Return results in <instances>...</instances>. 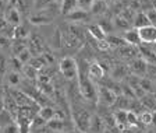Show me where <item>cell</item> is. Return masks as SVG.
<instances>
[{
  "label": "cell",
  "instance_id": "1f68e13d",
  "mask_svg": "<svg viewBox=\"0 0 156 133\" xmlns=\"http://www.w3.org/2000/svg\"><path fill=\"white\" fill-rule=\"evenodd\" d=\"M7 81L11 87H17L21 84V76L18 74V71H10L7 74Z\"/></svg>",
  "mask_w": 156,
  "mask_h": 133
},
{
  "label": "cell",
  "instance_id": "ffe728a7",
  "mask_svg": "<svg viewBox=\"0 0 156 133\" xmlns=\"http://www.w3.org/2000/svg\"><path fill=\"white\" fill-rule=\"evenodd\" d=\"M133 25H134V28H136V29L142 28V27H146V25H151L149 18H148L145 11H138V13H135L134 20H133Z\"/></svg>",
  "mask_w": 156,
  "mask_h": 133
},
{
  "label": "cell",
  "instance_id": "277c9868",
  "mask_svg": "<svg viewBox=\"0 0 156 133\" xmlns=\"http://www.w3.org/2000/svg\"><path fill=\"white\" fill-rule=\"evenodd\" d=\"M116 98H117V94L112 90V88L105 87V86H101V87L96 88V101L99 105L110 108L114 105Z\"/></svg>",
  "mask_w": 156,
  "mask_h": 133
},
{
  "label": "cell",
  "instance_id": "f546056e",
  "mask_svg": "<svg viewBox=\"0 0 156 133\" xmlns=\"http://www.w3.org/2000/svg\"><path fill=\"white\" fill-rule=\"evenodd\" d=\"M106 41L110 45V48H121V46L127 45V42L123 39V36H114V35H106Z\"/></svg>",
  "mask_w": 156,
  "mask_h": 133
},
{
  "label": "cell",
  "instance_id": "f1b7e54d",
  "mask_svg": "<svg viewBox=\"0 0 156 133\" xmlns=\"http://www.w3.org/2000/svg\"><path fill=\"white\" fill-rule=\"evenodd\" d=\"M23 73H24V76H25L28 80H36L38 78V76H39V71H38V69H35L34 66H31L29 63H27V65H24L23 66Z\"/></svg>",
  "mask_w": 156,
  "mask_h": 133
},
{
  "label": "cell",
  "instance_id": "d590c367",
  "mask_svg": "<svg viewBox=\"0 0 156 133\" xmlns=\"http://www.w3.org/2000/svg\"><path fill=\"white\" fill-rule=\"evenodd\" d=\"M25 42L27 41H21V39H14V42L11 44V49H13V52H14V55H18L23 49H25L27 48V45H25Z\"/></svg>",
  "mask_w": 156,
  "mask_h": 133
},
{
  "label": "cell",
  "instance_id": "ac0fdd59",
  "mask_svg": "<svg viewBox=\"0 0 156 133\" xmlns=\"http://www.w3.org/2000/svg\"><path fill=\"white\" fill-rule=\"evenodd\" d=\"M116 109H126V111H130L133 109V101H131L130 97H127L124 94H119L116 98V102L113 105Z\"/></svg>",
  "mask_w": 156,
  "mask_h": 133
},
{
  "label": "cell",
  "instance_id": "9c48e42d",
  "mask_svg": "<svg viewBox=\"0 0 156 133\" xmlns=\"http://www.w3.org/2000/svg\"><path fill=\"white\" fill-rule=\"evenodd\" d=\"M105 69L99 62H92L88 65V77L91 80H102L105 77Z\"/></svg>",
  "mask_w": 156,
  "mask_h": 133
},
{
  "label": "cell",
  "instance_id": "7402d4cb",
  "mask_svg": "<svg viewBox=\"0 0 156 133\" xmlns=\"http://www.w3.org/2000/svg\"><path fill=\"white\" fill-rule=\"evenodd\" d=\"M38 115H39L41 118H43L46 122H49V120H52V119H55V118H56V115H57V111H56L53 107H49V105H43V107L39 108Z\"/></svg>",
  "mask_w": 156,
  "mask_h": 133
},
{
  "label": "cell",
  "instance_id": "5b68a950",
  "mask_svg": "<svg viewBox=\"0 0 156 133\" xmlns=\"http://www.w3.org/2000/svg\"><path fill=\"white\" fill-rule=\"evenodd\" d=\"M10 93H11L13 98L16 100L18 108H21V107H36V105H38V102H36L32 97H29L25 91H23V90H10Z\"/></svg>",
  "mask_w": 156,
  "mask_h": 133
},
{
  "label": "cell",
  "instance_id": "7bdbcfd3",
  "mask_svg": "<svg viewBox=\"0 0 156 133\" xmlns=\"http://www.w3.org/2000/svg\"><path fill=\"white\" fill-rule=\"evenodd\" d=\"M56 133H74V129L73 130H62V132H56Z\"/></svg>",
  "mask_w": 156,
  "mask_h": 133
},
{
  "label": "cell",
  "instance_id": "d6986e66",
  "mask_svg": "<svg viewBox=\"0 0 156 133\" xmlns=\"http://www.w3.org/2000/svg\"><path fill=\"white\" fill-rule=\"evenodd\" d=\"M105 126H106V125H105L102 116H99V115H92L91 124H89V130H91L92 133H103Z\"/></svg>",
  "mask_w": 156,
  "mask_h": 133
},
{
  "label": "cell",
  "instance_id": "f35d334b",
  "mask_svg": "<svg viewBox=\"0 0 156 133\" xmlns=\"http://www.w3.org/2000/svg\"><path fill=\"white\" fill-rule=\"evenodd\" d=\"M2 133H21V132H20V127H18V125H17V122H13L11 125L3 127Z\"/></svg>",
  "mask_w": 156,
  "mask_h": 133
},
{
  "label": "cell",
  "instance_id": "5bb4252c",
  "mask_svg": "<svg viewBox=\"0 0 156 133\" xmlns=\"http://www.w3.org/2000/svg\"><path fill=\"white\" fill-rule=\"evenodd\" d=\"M123 39L126 41L128 45H134V46H138L141 44V39L140 35H138V29L136 28H128L124 31L123 34Z\"/></svg>",
  "mask_w": 156,
  "mask_h": 133
},
{
  "label": "cell",
  "instance_id": "e0dca14e",
  "mask_svg": "<svg viewBox=\"0 0 156 133\" xmlns=\"http://www.w3.org/2000/svg\"><path fill=\"white\" fill-rule=\"evenodd\" d=\"M29 51H31V53H32V56H38L41 55V53L43 52V42L42 39L39 38V36L36 35H32L31 38H29Z\"/></svg>",
  "mask_w": 156,
  "mask_h": 133
},
{
  "label": "cell",
  "instance_id": "30bf717a",
  "mask_svg": "<svg viewBox=\"0 0 156 133\" xmlns=\"http://www.w3.org/2000/svg\"><path fill=\"white\" fill-rule=\"evenodd\" d=\"M4 18H6V21L11 27H17L21 24V14H20V10L16 9V7H13V6H10L9 9H6Z\"/></svg>",
  "mask_w": 156,
  "mask_h": 133
},
{
  "label": "cell",
  "instance_id": "ba28073f",
  "mask_svg": "<svg viewBox=\"0 0 156 133\" xmlns=\"http://www.w3.org/2000/svg\"><path fill=\"white\" fill-rule=\"evenodd\" d=\"M138 52H140V56L148 65H156L155 48H152V46L148 45V44H140V45H138Z\"/></svg>",
  "mask_w": 156,
  "mask_h": 133
},
{
  "label": "cell",
  "instance_id": "4dcf8cb0",
  "mask_svg": "<svg viewBox=\"0 0 156 133\" xmlns=\"http://www.w3.org/2000/svg\"><path fill=\"white\" fill-rule=\"evenodd\" d=\"M127 120H128V126H130V129L138 127V122H140V119H138V114H136L135 111H133V109L127 111Z\"/></svg>",
  "mask_w": 156,
  "mask_h": 133
},
{
  "label": "cell",
  "instance_id": "60d3db41",
  "mask_svg": "<svg viewBox=\"0 0 156 133\" xmlns=\"http://www.w3.org/2000/svg\"><path fill=\"white\" fill-rule=\"evenodd\" d=\"M103 133H121V130L117 126H105Z\"/></svg>",
  "mask_w": 156,
  "mask_h": 133
},
{
  "label": "cell",
  "instance_id": "9a60e30c",
  "mask_svg": "<svg viewBox=\"0 0 156 133\" xmlns=\"http://www.w3.org/2000/svg\"><path fill=\"white\" fill-rule=\"evenodd\" d=\"M87 32L96 41H102L106 39V31L103 29V27L101 24H92V25L87 27Z\"/></svg>",
  "mask_w": 156,
  "mask_h": 133
},
{
  "label": "cell",
  "instance_id": "d4e9b609",
  "mask_svg": "<svg viewBox=\"0 0 156 133\" xmlns=\"http://www.w3.org/2000/svg\"><path fill=\"white\" fill-rule=\"evenodd\" d=\"M29 38V29L27 28L24 24L14 27V36L13 39H21V41H27Z\"/></svg>",
  "mask_w": 156,
  "mask_h": 133
},
{
  "label": "cell",
  "instance_id": "2e32d148",
  "mask_svg": "<svg viewBox=\"0 0 156 133\" xmlns=\"http://www.w3.org/2000/svg\"><path fill=\"white\" fill-rule=\"evenodd\" d=\"M48 10L49 9L38 10V11H36V14H34V16L29 17V21H31L32 24H49L50 21H52V16L46 13Z\"/></svg>",
  "mask_w": 156,
  "mask_h": 133
},
{
  "label": "cell",
  "instance_id": "83f0119b",
  "mask_svg": "<svg viewBox=\"0 0 156 133\" xmlns=\"http://www.w3.org/2000/svg\"><path fill=\"white\" fill-rule=\"evenodd\" d=\"M138 119H140V122L144 124L145 126L153 125V111L144 109L141 114H138Z\"/></svg>",
  "mask_w": 156,
  "mask_h": 133
},
{
  "label": "cell",
  "instance_id": "8992f818",
  "mask_svg": "<svg viewBox=\"0 0 156 133\" xmlns=\"http://www.w3.org/2000/svg\"><path fill=\"white\" fill-rule=\"evenodd\" d=\"M130 71L136 77H146V71H148V63L144 60L141 56L133 59L130 62V66H128Z\"/></svg>",
  "mask_w": 156,
  "mask_h": 133
},
{
  "label": "cell",
  "instance_id": "b9f144b4",
  "mask_svg": "<svg viewBox=\"0 0 156 133\" xmlns=\"http://www.w3.org/2000/svg\"><path fill=\"white\" fill-rule=\"evenodd\" d=\"M74 133H87V132H84V130H81V129H78V127H74Z\"/></svg>",
  "mask_w": 156,
  "mask_h": 133
},
{
  "label": "cell",
  "instance_id": "8fae6325",
  "mask_svg": "<svg viewBox=\"0 0 156 133\" xmlns=\"http://www.w3.org/2000/svg\"><path fill=\"white\" fill-rule=\"evenodd\" d=\"M48 127L52 132H62V130H71V125L68 126L67 120H66V118H55V119L49 120L48 124Z\"/></svg>",
  "mask_w": 156,
  "mask_h": 133
},
{
  "label": "cell",
  "instance_id": "44dd1931",
  "mask_svg": "<svg viewBox=\"0 0 156 133\" xmlns=\"http://www.w3.org/2000/svg\"><path fill=\"white\" fill-rule=\"evenodd\" d=\"M67 18L70 20V21H73V23H78V24H81L84 23V21H87L88 18H89V14H88V11H84V10H74L73 13H70L67 16Z\"/></svg>",
  "mask_w": 156,
  "mask_h": 133
},
{
  "label": "cell",
  "instance_id": "bcb514c9",
  "mask_svg": "<svg viewBox=\"0 0 156 133\" xmlns=\"http://www.w3.org/2000/svg\"><path fill=\"white\" fill-rule=\"evenodd\" d=\"M121 133H133V132H131V129H127V130H123Z\"/></svg>",
  "mask_w": 156,
  "mask_h": 133
},
{
  "label": "cell",
  "instance_id": "ee69618b",
  "mask_svg": "<svg viewBox=\"0 0 156 133\" xmlns=\"http://www.w3.org/2000/svg\"><path fill=\"white\" fill-rule=\"evenodd\" d=\"M151 2H152V9L156 11V0H151Z\"/></svg>",
  "mask_w": 156,
  "mask_h": 133
},
{
  "label": "cell",
  "instance_id": "ab89813d",
  "mask_svg": "<svg viewBox=\"0 0 156 133\" xmlns=\"http://www.w3.org/2000/svg\"><path fill=\"white\" fill-rule=\"evenodd\" d=\"M145 13H146V16H148V18H149L151 25L156 27V11L153 9H151V10H146Z\"/></svg>",
  "mask_w": 156,
  "mask_h": 133
},
{
  "label": "cell",
  "instance_id": "836d02e7",
  "mask_svg": "<svg viewBox=\"0 0 156 133\" xmlns=\"http://www.w3.org/2000/svg\"><path fill=\"white\" fill-rule=\"evenodd\" d=\"M114 25L117 27V28H123L124 31H126V29H128L130 28V21H128V20H126L124 18L123 16H121V14H119V16L116 17V18H114Z\"/></svg>",
  "mask_w": 156,
  "mask_h": 133
},
{
  "label": "cell",
  "instance_id": "484cf974",
  "mask_svg": "<svg viewBox=\"0 0 156 133\" xmlns=\"http://www.w3.org/2000/svg\"><path fill=\"white\" fill-rule=\"evenodd\" d=\"M91 11H92V14H95V16H103V14L107 11L106 0H95Z\"/></svg>",
  "mask_w": 156,
  "mask_h": 133
},
{
  "label": "cell",
  "instance_id": "603a6c76",
  "mask_svg": "<svg viewBox=\"0 0 156 133\" xmlns=\"http://www.w3.org/2000/svg\"><path fill=\"white\" fill-rule=\"evenodd\" d=\"M68 31L73 34V35L75 36V38L80 41V42H84L85 41V35H87V28H84V27H81V24H71L70 25V28H68Z\"/></svg>",
  "mask_w": 156,
  "mask_h": 133
},
{
  "label": "cell",
  "instance_id": "52a82bcc",
  "mask_svg": "<svg viewBox=\"0 0 156 133\" xmlns=\"http://www.w3.org/2000/svg\"><path fill=\"white\" fill-rule=\"evenodd\" d=\"M138 35H140L141 44L155 45L156 44V27L146 25V27H142V28H138Z\"/></svg>",
  "mask_w": 156,
  "mask_h": 133
},
{
  "label": "cell",
  "instance_id": "7dc6e473",
  "mask_svg": "<svg viewBox=\"0 0 156 133\" xmlns=\"http://www.w3.org/2000/svg\"><path fill=\"white\" fill-rule=\"evenodd\" d=\"M0 133H2V129H0Z\"/></svg>",
  "mask_w": 156,
  "mask_h": 133
},
{
  "label": "cell",
  "instance_id": "d6a6232c",
  "mask_svg": "<svg viewBox=\"0 0 156 133\" xmlns=\"http://www.w3.org/2000/svg\"><path fill=\"white\" fill-rule=\"evenodd\" d=\"M16 58L18 59L23 65H27V63H29V60L32 59V53H31V51H29L28 48H25V49H23V51H21Z\"/></svg>",
  "mask_w": 156,
  "mask_h": 133
},
{
  "label": "cell",
  "instance_id": "3957f363",
  "mask_svg": "<svg viewBox=\"0 0 156 133\" xmlns=\"http://www.w3.org/2000/svg\"><path fill=\"white\" fill-rule=\"evenodd\" d=\"M80 80H78V91L84 100L87 101H92V100H96V87L94 86L92 80L88 76L82 77L81 74H78Z\"/></svg>",
  "mask_w": 156,
  "mask_h": 133
},
{
  "label": "cell",
  "instance_id": "74e56055",
  "mask_svg": "<svg viewBox=\"0 0 156 133\" xmlns=\"http://www.w3.org/2000/svg\"><path fill=\"white\" fill-rule=\"evenodd\" d=\"M55 4L52 0H35V9L36 10H46L50 9V6Z\"/></svg>",
  "mask_w": 156,
  "mask_h": 133
},
{
  "label": "cell",
  "instance_id": "f6af8a7d",
  "mask_svg": "<svg viewBox=\"0 0 156 133\" xmlns=\"http://www.w3.org/2000/svg\"><path fill=\"white\" fill-rule=\"evenodd\" d=\"M52 2H53V3H55V4H58V6H60V4H62V2H63V0H52Z\"/></svg>",
  "mask_w": 156,
  "mask_h": 133
},
{
  "label": "cell",
  "instance_id": "e575fe53",
  "mask_svg": "<svg viewBox=\"0 0 156 133\" xmlns=\"http://www.w3.org/2000/svg\"><path fill=\"white\" fill-rule=\"evenodd\" d=\"M94 3H95V0H77V7L80 10H84V11L89 13Z\"/></svg>",
  "mask_w": 156,
  "mask_h": 133
},
{
  "label": "cell",
  "instance_id": "7a4b0ae2",
  "mask_svg": "<svg viewBox=\"0 0 156 133\" xmlns=\"http://www.w3.org/2000/svg\"><path fill=\"white\" fill-rule=\"evenodd\" d=\"M58 70L63 74V77L68 81L75 80L78 77V74H80V69H78L77 60L74 58H71V56H66V58H63L60 60Z\"/></svg>",
  "mask_w": 156,
  "mask_h": 133
},
{
  "label": "cell",
  "instance_id": "8d00e7d4",
  "mask_svg": "<svg viewBox=\"0 0 156 133\" xmlns=\"http://www.w3.org/2000/svg\"><path fill=\"white\" fill-rule=\"evenodd\" d=\"M126 74H127V66L117 65L114 67V70H113L114 78H126Z\"/></svg>",
  "mask_w": 156,
  "mask_h": 133
},
{
  "label": "cell",
  "instance_id": "7c38bea8",
  "mask_svg": "<svg viewBox=\"0 0 156 133\" xmlns=\"http://www.w3.org/2000/svg\"><path fill=\"white\" fill-rule=\"evenodd\" d=\"M114 116V122H116V126L123 132V130L130 129L128 126V120H127V111L126 109H116V112H113Z\"/></svg>",
  "mask_w": 156,
  "mask_h": 133
},
{
  "label": "cell",
  "instance_id": "4316f807",
  "mask_svg": "<svg viewBox=\"0 0 156 133\" xmlns=\"http://www.w3.org/2000/svg\"><path fill=\"white\" fill-rule=\"evenodd\" d=\"M13 122H16V118L13 116V114H10L7 109H3L0 112V129L9 126V125H11Z\"/></svg>",
  "mask_w": 156,
  "mask_h": 133
},
{
  "label": "cell",
  "instance_id": "4fadbf2b",
  "mask_svg": "<svg viewBox=\"0 0 156 133\" xmlns=\"http://www.w3.org/2000/svg\"><path fill=\"white\" fill-rule=\"evenodd\" d=\"M3 104H4V109H7L10 114H13V116L16 118L17 114H18V105H17L16 100L13 98L10 91L3 95Z\"/></svg>",
  "mask_w": 156,
  "mask_h": 133
},
{
  "label": "cell",
  "instance_id": "cb8c5ba5",
  "mask_svg": "<svg viewBox=\"0 0 156 133\" xmlns=\"http://www.w3.org/2000/svg\"><path fill=\"white\" fill-rule=\"evenodd\" d=\"M77 9V0H63L62 4H60V13L66 17Z\"/></svg>",
  "mask_w": 156,
  "mask_h": 133
},
{
  "label": "cell",
  "instance_id": "6da1fadb",
  "mask_svg": "<svg viewBox=\"0 0 156 133\" xmlns=\"http://www.w3.org/2000/svg\"><path fill=\"white\" fill-rule=\"evenodd\" d=\"M91 116L92 115L87 109H84L81 107L71 105V119H73V124H74V127H78V129L84 130V132H88L89 130V124H91Z\"/></svg>",
  "mask_w": 156,
  "mask_h": 133
}]
</instances>
